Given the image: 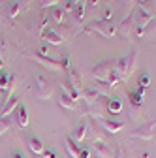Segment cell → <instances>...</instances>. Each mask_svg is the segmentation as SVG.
Listing matches in <instances>:
<instances>
[{"mask_svg":"<svg viewBox=\"0 0 156 158\" xmlns=\"http://www.w3.org/2000/svg\"><path fill=\"white\" fill-rule=\"evenodd\" d=\"M111 17H113V10L111 8H105L104 13H102V21H111Z\"/></svg>","mask_w":156,"mask_h":158,"instance_id":"28","label":"cell"},{"mask_svg":"<svg viewBox=\"0 0 156 158\" xmlns=\"http://www.w3.org/2000/svg\"><path fill=\"white\" fill-rule=\"evenodd\" d=\"M107 111L113 115H119L122 111V100L121 98H109L107 100Z\"/></svg>","mask_w":156,"mask_h":158,"instance_id":"18","label":"cell"},{"mask_svg":"<svg viewBox=\"0 0 156 158\" xmlns=\"http://www.w3.org/2000/svg\"><path fill=\"white\" fill-rule=\"evenodd\" d=\"M83 32H96V34L105 36V38H113V36L117 34V28H115L109 21H102V19H100V21H94V23L87 25Z\"/></svg>","mask_w":156,"mask_h":158,"instance_id":"1","label":"cell"},{"mask_svg":"<svg viewBox=\"0 0 156 158\" xmlns=\"http://www.w3.org/2000/svg\"><path fill=\"white\" fill-rule=\"evenodd\" d=\"M81 94H83V98H85V102H87V104H94L104 92H102L98 87H87V89L81 90Z\"/></svg>","mask_w":156,"mask_h":158,"instance_id":"11","label":"cell"},{"mask_svg":"<svg viewBox=\"0 0 156 158\" xmlns=\"http://www.w3.org/2000/svg\"><path fill=\"white\" fill-rule=\"evenodd\" d=\"M143 36H147V38H150V36H156V17L152 19V21L143 28Z\"/></svg>","mask_w":156,"mask_h":158,"instance_id":"24","label":"cell"},{"mask_svg":"<svg viewBox=\"0 0 156 158\" xmlns=\"http://www.w3.org/2000/svg\"><path fill=\"white\" fill-rule=\"evenodd\" d=\"M133 92H135V94H139V96H141V98H143V94H145V89H143V87H139V85H138V89H135V90H133Z\"/></svg>","mask_w":156,"mask_h":158,"instance_id":"34","label":"cell"},{"mask_svg":"<svg viewBox=\"0 0 156 158\" xmlns=\"http://www.w3.org/2000/svg\"><path fill=\"white\" fill-rule=\"evenodd\" d=\"M21 10H23L21 0H15V2H11V4L8 6V17H10V19H15L19 13H21Z\"/></svg>","mask_w":156,"mask_h":158,"instance_id":"19","label":"cell"},{"mask_svg":"<svg viewBox=\"0 0 156 158\" xmlns=\"http://www.w3.org/2000/svg\"><path fill=\"white\" fill-rule=\"evenodd\" d=\"M98 2H100V0H87V6H90V8H96V6H98Z\"/></svg>","mask_w":156,"mask_h":158,"instance_id":"33","label":"cell"},{"mask_svg":"<svg viewBox=\"0 0 156 158\" xmlns=\"http://www.w3.org/2000/svg\"><path fill=\"white\" fill-rule=\"evenodd\" d=\"M0 94H2V90H0Z\"/></svg>","mask_w":156,"mask_h":158,"instance_id":"38","label":"cell"},{"mask_svg":"<svg viewBox=\"0 0 156 158\" xmlns=\"http://www.w3.org/2000/svg\"><path fill=\"white\" fill-rule=\"evenodd\" d=\"M60 107H64V109H68V111H75L77 107H79V104H77L73 98L68 94V90L64 89V87H60Z\"/></svg>","mask_w":156,"mask_h":158,"instance_id":"8","label":"cell"},{"mask_svg":"<svg viewBox=\"0 0 156 158\" xmlns=\"http://www.w3.org/2000/svg\"><path fill=\"white\" fill-rule=\"evenodd\" d=\"M4 68V60H2V58H0V70H2Z\"/></svg>","mask_w":156,"mask_h":158,"instance_id":"37","label":"cell"},{"mask_svg":"<svg viewBox=\"0 0 156 158\" xmlns=\"http://www.w3.org/2000/svg\"><path fill=\"white\" fill-rule=\"evenodd\" d=\"M79 158H90V147H83L79 151Z\"/></svg>","mask_w":156,"mask_h":158,"instance_id":"30","label":"cell"},{"mask_svg":"<svg viewBox=\"0 0 156 158\" xmlns=\"http://www.w3.org/2000/svg\"><path fill=\"white\" fill-rule=\"evenodd\" d=\"M149 85H150V75H149L147 72H141V75H139V87L147 89Z\"/></svg>","mask_w":156,"mask_h":158,"instance_id":"25","label":"cell"},{"mask_svg":"<svg viewBox=\"0 0 156 158\" xmlns=\"http://www.w3.org/2000/svg\"><path fill=\"white\" fill-rule=\"evenodd\" d=\"M85 8H87V0H85V2H81V4H77L75 10L72 11L73 13V19H75L77 23H81L83 19H85Z\"/></svg>","mask_w":156,"mask_h":158,"instance_id":"20","label":"cell"},{"mask_svg":"<svg viewBox=\"0 0 156 158\" xmlns=\"http://www.w3.org/2000/svg\"><path fill=\"white\" fill-rule=\"evenodd\" d=\"M132 27H133V15L130 13L124 21L121 23V27H119L121 36H122V38H130V36H132Z\"/></svg>","mask_w":156,"mask_h":158,"instance_id":"15","label":"cell"},{"mask_svg":"<svg viewBox=\"0 0 156 158\" xmlns=\"http://www.w3.org/2000/svg\"><path fill=\"white\" fill-rule=\"evenodd\" d=\"M58 0H40V6L45 10V8H51V6H56Z\"/></svg>","mask_w":156,"mask_h":158,"instance_id":"27","label":"cell"},{"mask_svg":"<svg viewBox=\"0 0 156 158\" xmlns=\"http://www.w3.org/2000/svg\"><path fill=\"white\" fill-rule=\"evenodd\" d=\"M111 73H113V62L107 60V58H105V60H100L98 64L92 68V77L98 79V81H102V83H107L109 81Z\"/></svg>","mask_w":156,"mask_h":158,"instance_id":"2","label":"cell"},{"mask_svg":"<svg viewBox=\"0 0 156 158\" xmlns=\"http://www.w3.org/2000/svg\"><path fill=\"white\" fill-rule=\"evenodd\" d=\"M42 38H43V42L49 44V45H62V44H64V38L58 34V32H55L53 28L43 30V32H42Z\"/></svg>","mask_w":156,"mask_h":158,"instance_id":"9","label":"cell"},{"mask_svg":"<svg viewBox=\"0 0 156 158\" xmlns=\"http://www.w3.org/2000/svg\"><path fill=\"white\" fill-rule=\"evenodd\" d=\"M92 149H94L96 158H113V151L109 149V145L105 143V139L94 141V143H92Z\"/></svg>","mask_w":156,"mask_h":158,"instance_id":"7","label":"cell"},{"mask_svg":"<svg viewBox=\"0 0 156 158\" xmlns=\"http://www.w3.org/2000/svg\"><path fill=\"white\" fill-rule=\"evenodd\" d=\"M53 19H55L58 25H62V23L66 21V11H64L62 8H55V10H53Z\"/></svg>","mask_w":156,"mask_h":158,"instance_id":"22","label":"cell"},{"mask_svg":"<svg viewBox=\"0 0 156 158\" xmlns=\"http://www.w3.org/2000/svg\"><path fill=\"white\" fill-rule=\"evenodd\" d=\"M87 132H88V123H87V121H81L79 124L73 128V132H72L70 137H72L75 143H81L85 137H87Z\"/></svg>","mask_w":156,"mask_h":158,"instance_id":"10","label":"cell"},{"mask_svg":"<svg viewBox=\"0 0 156 158\" xmlns=\"http://www.w3.org/2000/svg\"><path fill=\"white\" fill-rule=\"evenodd\" d=\"M15 123L21 126V128H27V126H28V123H30V118H28V109H27L23 104H19V107H17Z\"/></svg>","mask_w":156,"mask_h":158,"instance_id":"13","label":"cell"},{"mask_svg":"<svg viewBox=\"0 0 156 158\" xmlns=\"http://www.w3.org/2000/svg\"><path fill=\"white\" fill-rule=\"evenodd\" d=\"M141 158H150V152H149V151H145V152L141 154Z\"/></svg>","mask_w":156,"mask_h":158,"instance_id":"36","label":"cell"},{"mask_svg":"<svg viewBox=\"0 0 156 158\" xmlns=\"http://www.w3.org/2000/svg\"><path fill=\"white\" fill-rule=\"evenodd\" d=\"M130 102H132V107H133V111L135 109H141V106H143V98L139 96V94H135L133 90H130Z\"/></svg>","mask_w":156,"mask_h":158,"instance_id":"21","label":"cell"},{"mask_svg":"<svg viewBox=\"0 0 156 158\" xmlns=\"http://www.w3.org/2000/svg\"><path fill=\"white\" fill-rule=\"evenodd\" d=\"M135 17H138V27L139 28H145L152 19L156 17L154 10H152V4H147V6H138V11H135Z\"/></svg>","mask_w":156,"mask_h":158,"instance_id":"4","label":"cell"},{"mask_svg":"<svg viewBox=\"0 0 156 158\" xmlns=\"http://www.w3.org/2000/svg\"><path fill=\"white\" fill-rule=\"evenodd\" d=\"M19 107V96L15 94V96H10L8 100H6V104H4V107H2V111H0V118H6L13 109H17Z\"/></svg>","mask_w":156,"mask_h":158,"instance_id":"12","label":"cell"},{"mask_svg":"<svg viewBox=\"0 0 156 158\" xmlns=\"http://www.w3.org/2000/svg\"><path fill=\"white\" fill-rule=\"evenodd\" d=\"M32 60H36L38 64L45 66V70H49V72H58V70H62L56 58H49V56H43V55H40V53H34V55H32Z\"/></svg>","mask_w":156,"mask_h":158,"instance_id":"6","label":"cell"},{"mask_svg":"<svg viewBox=\"0 0 156 158\" xmlns=\"http://www.w3.org/2000/svg\"><path fill=\"white\" fill-rule=\"evenodd\" d=\"M64 141H66V152H68V156H70V158H79V151H81V149L77 147V143L72 139L70 135L66 137Z\"/></svg>","mask_w":156,"mask_h":158,"instance_id":"16","label":"cell"},{"mask_svg":"<svg viewBox=\"0 0 156 158\" xmlns=\"http://www.w3.org/2000/svg\"><path fill=\"white\" fill-rule=\"evenodd\" d=\"M58 64H60V68H62V70H66V72H68V70H70V55H68V53H64V55L60 56V60H58Z\"/></svg>","mask_w":156,"mask_h":158,"instance_id":"26","label":"cell"},{"mask_svg":"<svg viewBox=\"0 0 156 158\" xmlns=\"http://www.w3.org/2000/svg\"><path fill=\"white\" fill-rule=\"evenodd\" d=\"M47 53H49V45L45 44V45H42V47H40V55H43V56H47Z\"/></svg>","mask_w":156,"mask_h":158,"instance_id":"32","label":"cell"},{"mask_svg":"<svg viewBox=\"0 0 156 158\" xmlns=\"http://www.w3.org/2000/svg\"><path fill=\"white\" fill-rule=\"evenodd\" d=\"M28 149L34 152V154H43V141L40 139V137L32 135L28 139Z\"/></svg>","mask_w":156,"mask_h":158,"instance_id":"17","label":"cell"},{"mask_svg":"<svg viewBox=\"0 0 156 158\" xmlns=\"http://www.w3.org/2000/svg\"><path fill=\"white\" fill-rule=\"evenodd\" d=\"M11 158H25V156H23L21 152H13V154H11Z\"/></svg>","mask_w":156,"mask_h":158,"instance_id":"35","label":"cell"},{"mask_svg":"<svg viewBox=\"0 0 156 158\" xmlns=\"http://www.w3.org/2000/svg\"><path fill=\"white\" fill-rule=\"evenodd\" d=\"M122 4H124V8H126L128 11H132V10L135 8V0H122Z\"/></svg>","mask_w":156,"mask_h":158,"instance_id":"29","label":"cell"},{"mask_svg":"<svg viewBox=\"0 0 156 158\" xmlns=\"http://www.w3.org/2000/svg\"><path fill=\"white\" fill-rule=\"evenodd\" d=\"M34 94L40 98V100H49L53 96V85L49 79H45L43 75H38L36 85H34Z\"/></svg>","mask_w":156,"mask_h":158,"instance_id":"3","label":"cell"},{"mask_svg":"<svg viewBox=\"0 0 156 158\" xmlns=\"http://www.w3.org/2000/svg\"><path fill=\"white\" fill-rule=\"evenodd\" d=\"M104 130H107L109 134H117V132H121L124 128L122 123H117V121H105V118H100V121H96Z\"/></svg>","mask_w":156,"mask_h":158,"instance_id":"14","label":"cell"},{"mask_svg":"<svg viewBox=\"0 0 156 158\" xmlns=\"http://www.w3.org/2000/svg\"><path fill=\"white\" fill-rule=\"evenodd\" d=\"M43 158H56V152L51 151V149H45L43 151Z\"/></svg>","mask_w":156,"mask_h":158,"instance_id":"31","label":"cell"},{"mask_svg":"<svg viewBox=\"0 0 156 158\" xmlns=\"http://www.w3.org/2000/svg\"><path fill=\"white\" fill-rule=\"evenodd\" d=\"M154 130H156V121L152 123H147L139 128H135L132 132V137H135V139H150V137L154 135Z\"/></svg>","mask_w":156,"mask_h":158,"instance_id":"5","label":"cell"},{"mask_svg":"<svg viewBox=\"0 0 156 158\" xmlns=\"http://www.w3.org/2000/svg\"><path fill=\"white\" fill-rule=\"evenodd\" d=\"M13 124H15V121H11V118H8V117L6 118H0V135H4Z\"/></svg>","mask_w":156,"mask_h":158,"instance_id":"23","label":"cell"}]
</instances>
